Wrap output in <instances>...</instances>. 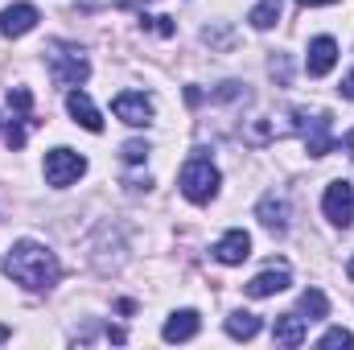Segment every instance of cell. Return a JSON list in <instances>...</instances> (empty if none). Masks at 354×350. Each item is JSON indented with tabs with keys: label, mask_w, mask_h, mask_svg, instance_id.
<instances>
[{
	"label": "cell",
	"mask_w": 354,
	"mask_h": 350,
	"mask_svg": "<svg viewBox=\"0 0 354 350\" xmlns=\"http://www.w3.org/2000/svg\"><path fill=\"white\" fill-rule=\"evenodd\" d=\"M4 272H8L21 288H29V293H46V288L58 284L62 264H58V256H54L50 248H41V243H33V239H21V243H12V252L4 256Z\"/></svg>",
	"instance_id": "cell-1"
},
{
	"label": "cell",
	"mask_w": 354,
	"mask_h": 350,
	"mask_svg": "<svg viewBox=\"0 0 354 350\" xmlns=\"http://www.w3.org/2000/svg\"><path fill=\"white\" fill-rule=\"evenodd\" d=\"M91 75V62L87 54L79 50V46H71V42H54L50 46V79L58 83V87H83Z\"/></svg>",
	"instance_id": "cell-2"
},
{
	"label": "cell",
	"mask_w": 354,
	"mask_h": 350,
	"mask_svg": "<svg viewBox=\"0 0 354 350\" xmlns=\"http://www.w3.org/2000/svg\"><path fill=\"white\" fill-rule=\"evenodd\" d=\"M181 194L189 198V202H210L214 194H218V169L206 161V157H194V161H185L181 165Z\"/></svg>",
	"instance_id": "cell-3"
},
{
	"label": "cell",
	"mask_w": 354,
	"mask_h": 350,
	"mask_svg": "<svg viewBox=\"0 0 354 350\" xmlns=\"http://www.w3.org/2000/svg\"><path fill=\"white\" fill-rule=\"evenodd\" d=\"M292 128H297V136L305 140V149H309V157H326L330 149H334V140H330V116L326 111H305V107H297L292 111Z\"/></svg>",
	"instance_id": "cell-4"
},
{
	"label": "cell",
	"mask_w": 354,
	"mask_h": 350,
	"mask_svg": "<svg viewBox=\"0 0 354 350\" xmlns=\"http://www.w3.org/2000/svg\"><path fill=\"white\" fill-rule=\"evenodd\" d=\"M83 174H87V157H79L75 149H54V153H46V181H50L54 190L75 185Z\"/></svg>",
	"instance_id": "cell-5"
},
{
	"label": "cell",
	"mask_w": 354,
	"mask_h": 350,
	"mask_svg": "<svg viewBox=\"0 0 354 350\" xmlns=\"http://www.w3.org/2000/svg\"><path fill=\"white\" fill-rule=\"evenodd\" d=\"M322 210L334 227H351L354 219V185L351 181H330L326 185V198H322Z\"/></svg>",
	"instance_id": "cell-6"
},
{
	"label": "cell",
	"mask_w": 354,
	"mask_h": 350,
	"mask_svg": "<svg viewBox=\"0 0 354 350\" xmlns=\"http://www.w3.org/2000/svg\"><path fill=\"white\" fill-rule=\"evenodd\" d=\"M111 111H115V120H124V124H132V128H145V124L153 120V99H149L145 91H120V95L111 99Z\"/></svg>",
	"instance_id": "cell-7"
},
{
	"label": "cell",
	"mask_w": 354,
	"mask_h": 350,
	"mask_svg": "<svg viewBox=\"0 0 354 350\" xmlns=\"http://www.w3.org/2000/svg\"><path fill=\"white\" fill-rule=\"evenodd\" d=\"M288 284H292V276H288V264H272V268H264L260 276H252V280H248V297L264 301V297L284 293Z\"/></svg>",
	"instance_id": "cell-8"
},
{
	"label": "cell",
	"mask_w": 354,
	"mask_h": 350,
	"mask_svg": "<svg viewBox=\"0 0 354 350\" xmlns=\"http://www.w3.org/2000/svg\"><path fill=\"white\" fill-rule=\"evenodd\" d=\"M334 62H338V42L334 37H313L309 42V54H305V71L313 79H322V75L334 71Z\"/></svg>",
	"instance_id": "cell-9"
},
{
	"label": "cell",
	"mask_w": 354,
	"mask_h": 350,
	"mask_svg": "<svg viewBox=\"0 0 354 350\" xmlns=\"http://www.w3.org/2000/svg\"><path fill=\"white\" fill-rule=\"evenodd\" d=\"M66 111H71V116H75V124H83L87 132H103V116H99V107L91 103V95L83 87L66 91Z\"/></svg>",
	"instance_id": "cell-10"
},
{
	"label": "cell",
	"mask_w": 354,
	"mask_h": 350,
	"mask_svg": "<svg viewBox=\"0 0 354 350\" xmlns=\"http://www.w3.org/2000/svg\"><path fill=\"white\" fill-rule=\"evenodd\" d=\"M256 219L264 223L268 231L284 235V231H288V198H284V194H276V190L264 194V198H260V206H256Z\"/></svg>",
	"instance_id": "cell-11"
},
{
	"label": "cell",
	"mask_w": 354,
	"mask_h": 350,
	"mask_svg": "<svg viewBox=\"0 0 354 350\" xmlns=\"http://www.w3.org/2000/svg\"><path fill=\"white\" fill-rule=\"evenodd\" d=\"M305 338H309V322H305L301 313H280V317H276V326H272V342H276V347L292 350V347H301Z\"/></svg>",
	"instance_id": "cell-12"
},
{
	"label": "cell",
	"mask_w": 354,
	"mask_h": 350,
	"mask_svg": "<svg viewBox=\"0 0 354 350\" xmlns=\"http://www.w3.org/2000/svg\"><path fill=\"white\" fill-rule=\"evenodd\" d=\"M33 25H37V8L33 4H8L0 12V33L4 37H25Z\"/></svg>",
	"instance_id": "cell-13"
},
{
	"label": "cell",
	"mask_w": 354,
	"mask_h": 350,
	"mask_svg": "<svg viewBox=\"0 0 354 350\" xmlns=\"http://www.w3.org/2000/svg\"><path fill=\"white\" fill-rule=\"evenodd\" d=\"M248 256H252V235H248V231H239V227H235V231H227V235L214 243V260H218V264H243Z\"/></svg>",
	"instance_id": "cell-14"
},
{
	"label": "cell",
	"mask_w": 354,
	"mask_h": 350,
	"mask_svg": "<svg viewBox=\"0 0 354 350\" xmlns=\"http://www.w3.org/2000/svg\"><path fill=\"white\" fill-rule=\"evenodd\" d=\"M198 330H202V317H198V309H177L174 317L165 322L161 338H165V342H189Z\"/></svg>",
	"instance_id": "cell-15"
},
{
	"label": "cell",
	"mask_w": 354,
	"mask_h": 350,
	"mask_svg": "<svg viewBox=\"0 0 354 350\" xmlns=\"http://www.w3.org/2000/svg\"><path fill=\"white\" fill-rule=\"evenodd\" d=\"M301 317H305V322H322V317H330V301H326L322 288H305V293H301Z\"/></svg>",
	"instance_id": "cell-16"
},
{
	"label": "cell",
	"mask_w": 354,
	"mask_h": 350,
	"mask_svg": "<svg viewBox=\"0 0 354 350\" xmlns=\"http://www.w3.org/2000/svg\"><path fill=\"white\" fill-rule=\"evenodd\" d=\"M227 334H231V338H239V342H248V338H256V334H260V317H256V313H248V309H239V313H231V317H227Z\"/></svg>",
	"instance_id": "cell-17"
},
{
	"label": "cell",
	"mask_w": 354,
	"mask_h": 350,
	"mask_svg": "<svg viewBox=\"0 0 354 350\" xmlns=\"http://www.w3.org/2000/svg\"><path fill=\"white\" fill-rule=\"evenodd\" d=\"M280 8H284V0H260V4L252 8V17H248V21H252L256 29H272V25H276V17H280Z\"/></svg>",
	"instance_id": "cell-18"
},
{
	"label": "cell",
	"mask_w": 354,
	"mask_h": 350,
	"mask_svg": "<svg viewBox=\"0 0 354 350\" xmlns=\"http://www.w3.org/2000/svg\"><path fill=\"white\" fill-rule=\"evenodd\" d=\"M317 347H322V350H338V347L346 350V347H354V334H351V330H342V326H338V330H326Z\"/></svg>",
	"instance_id": "cell-19"
},
{
	"label": "cell",
	"mask_w": 354,
	"mask_h": 350,
	"mask_svg": "<svg viewBox=\"0 0 354 350\" xmlns=\"http://www.w3.org/2000/svg\"><path fill=\"white\" fill-rule=\"evenodd\" d=\"M8 107H17L21 116H29V107H33V95H29L25 87H12V91H8Z\"/></svg>",
	"instance_id": "cell-20"
},
{
	"label": "cell",
	"mask_w": 354,
	"mask_h": 350,
	"mask_svg": "<svg viewBox=\"0 0 354 350\" xmlns=\"http://www.w3.org/2000/svg\"><path fill=\"white\" fill-rule=\"evenodd\" d=\"M145 157H149V145H145V140H128V145H124V161H128V165H140Z\"/></svg>",
	"instance_id": "cell-21"
},
{
	"label": "cell",
	"mask_w": 354,
	"mask_h": 350,
	"mask_svg": "<svg viewBox=\"0 0 354 350\" xmlns=\"http://www.w3.org/2000/svg\"><path fill=\"white\" fill-rule=\"evenodd\" d=\"M140 25H149V29H157L161 37H174V33H177V25L169 21V17H140Z\"/></svg>",
	"instance_id": "cell-22"
},
{
	"label": "cell",
	"mask_w": 354,
	"mask_h": 350,
	"mask_svg": "<svg viewBox=\"0 0 354 350\" xmlns=\"http://www.w3.org/2000/svg\"><path fill=\"white\" fill-rule=\"evenodd\" d=\"M4 145H8L12 153L25 149V128H21V124H8V128H4Z\"/></svg>",
	"instance_id": "cell-23"
},
{
	"label": "cell",
	"mask_w": 354,
	"mask_h": 350,
	"mask_svg": "<svg viewBox=\"0 0 354 350\" xmlns=\"http://www.w3.org/2000/svg\"><path fill=\"white\" fill-rule=\"evenodd\" d=\"M338 91H342V99H351V103H354V71L342 79V87H338Z\"/></svg>",
	"instance_id": "cell-24"
},
{
	"label": "cell",
	"mask_w": 354,
	"mask_h": 350,
	"mask_svg": "<svg viewBox=\"0 0 354 350\" xmlns=\"http://www.w3.org/2000/svg\"><path fill=\"white\" fill-rule=\"evenodd\" d=\"M4 342H8V326H0V347H4Z\"/></svg>",
	"instance_id": "cell-25"
},
{
	"label": "cell",
	"mask_w": 354,
	"mask_h": 350,
	"mask_svg": "<svg viewBox=\"0 0 354 350\" xmlns=\"http://www.w3.org/2000/svg\"><path fill=\"white\" fill-rule=\"evenodd\" d=\"M301 4H338V0H301Z\"/></svg>",
	"instance_id": "cell-26"
},
{
	"label": "cell",
	"mask_w": 354,
	"mask_h": 350,
	"mask_svg": "<svg viewBox=\"0 0 354 350\" xmlns=\"http://www.w3.org/2000/svg\"><path fill=\"white\" fill-rule=\"evenodd\" d=\"M346 276H351V280H354V256H351V264H346Z\"/></svg>",
	"instance_id": "cell-27"
}]
</instances>
